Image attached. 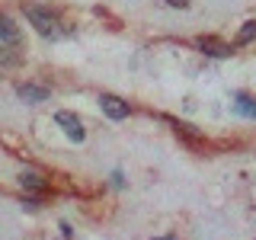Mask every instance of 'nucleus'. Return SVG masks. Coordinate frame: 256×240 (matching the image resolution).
Here are the masks:
<instances>
[{
	"instance_id": "3",
	"label": "nucleus",
	"mask_w": 256,
	"mask_h": 240,
	"mask_svg": "<svg viewBox=\"0 0 256 240\" xmlns=\"http://www.w3.org/2000/svg\"><path fill=\"white\" fill-rule=\"evenodd\" d=\"M100 106H102V112H106L109 118H125L128 116V102L118 100V96H112V93H102L100 96Z\"/></svg>"
},
{
	"instance_id": "10",
	"label": "nucleus",
	"mask_w": 256,
	"mask_h": 240,
	"mask_svg": "<svg viewBox=\"0 0 256 240\" xmlns=\"http://www.w3.org/2000/svg\"><path fill=\"white\" fill-rule=\"evenodd\" d=\"M154 240H180V237H170V234H166V237H154Z\"/></svg>"
},
{
	"instance_id": "4",
	"label": "nucleus",
	"mask_w": 256,
	"mask_h": 240,
	"mask_svg": "<svg viewBox=\"0 0 256 240\" xmlns=\"http://www.w3.org/2000/svg\"><path fill=\"white\" fill-rule=\"evenodd\" d=\"M196 45L202 48L205 54H212V58H228V54H230V45H224L221 38H212V36H202V38H196Z\"/></svg>"
},
{
	"instance_id": "2",
	"label": "nucleus",
	"mask_w": 256,
	"mask_h": 240,
	"mask_svg": "<svg viewBox=\"0 0 256 240\" xmlns=\"http://www.w3.org/2000/svg\"><path fill=\"white\" fill-rule=\"evenodd\" d=\"M54 122L64 128V134H68L70 141H84V134H86L84 132V122H80L74 112H58V116H54Z\"/></svg>"
},
{
	"instance_id": "7",
	"label": "nucleus",
	"mask_w": 256,
	"mask_h": 240,
	"mask_svg": "<svg viewBox=\"0 0 256 240\" xmlns=\"http://www.w3.org/2000/svg\"><path fill=\"white\" fill-rule=\"evenodd\" d=\"M253 38H256V20H246L244 29L237 32V45H250Z\"/></svg>"
},
{
	"instance_id": "8",
	"label": "nucleus",
	"mask_w": 256,
	"mask_h": 240,
	"mask_svg": "<svg viewBox=\"0 0 256 240\" xmlns=\"http://www.w3.org/2000/svg\"><path fill=\"white\" fill-rule=\"evenodd\" d=\"M237 109L244 112V116H256V100H250V96H237Z\"/></svg>"
},
{
	"instance_id": "5",
	"label": "nucleus",
	"mask_w": 256,
	"mask_h": 240,
	"mask_svg": "<svg viewBox=\"0 0 256 240\" xmlns=\"http://www.w3.org/2000/svg\"><path fill=\"white\" fill-rule=\"evenodd\" d=\"M16 93H20L26 102H42V100H48V90H45V86H32V84H22Z\"/></svg>"
},
{
	"instance_id": "1",
	"label": "nucleus",
	"mask_w": 256,
	"mask_h": 240,
	"mask_svg": "<svg viewBox=\"0 0 256 240\" xmlns=\"http://www.w3.org/2000/svg\"><path fill=\"white\" fill-rule=\"evenodd\" d=\"M26 20L36 26L38 36H61V26H58V20H54L48 10H42V6H26Z\"/></svg>"
},
{
	"instance_id": "6",
	"label": "nucleus",
	"mask_w": 256,
	"mask_h": 240,
	"mask_svg": "<svg viewBox=\"0 0 256 240\" xmlns=\"http://www.w3.org/2000/svg\"><path fill=\"white\" fill-rule=\"evenodd\" d=\"M20 186L29 189V192H42L45 189V180L38 173H20Z\"/></svg>"
},
{
	"instance_id": "9",
	"label": "nucleus",
	"mask_w": 256,
	"mask_h": 240,
	"mask_svg": "<svg viewBox=\"0 0 256 240\" xmlns=\"http://www.w3.org/2000/svg\"><path fill=\"white\" fill-rule=\"evenodd\" d=\"M164 4H170V6H180V10H182V6H189V0H164Z\"/></svg>"
}]
</instances>
